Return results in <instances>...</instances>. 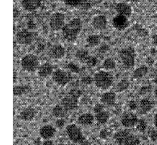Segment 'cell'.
<instances>
[{
    "label": "cell",
    "mask_w": 157,
    "mask_h": 145,
    "mask_svg": "<svg viewBox=\"0 0 157 145\" xmlns=\"http://www.w3.org/2000/svg\"><path fill=\"white\" fill-rule=\"evenodd\" d=\"M82 29V21L78 18H75L65 24L62 28L63 37L69 42L76 40L78 35Z\"/></svg>",
    "instance_id": "cell-1"
},
{
    "label": "cell",
    "mask_w": 157,
    "mask_h": 145,
    "mask_svg": "<svg viewBox=\"0 0 157 145\" xmlns=\"http://www.w3.org/2000/svg\"><path fill=\"white\" fill-rule=\"evenodd\" d=\"M113 139L120 145H139V138L132 133L129 130H121L113 135Z\"/></svg>",
    "instance_id": "cell-2"
},
{
    "label": "cell",
    "mask_w": 157,
    "mask_h": 145,
    "mask_svg": "<svg viewBox=\"0 0 157 145\" xmlns=\"http://www.w3.org/2000/svg\"><path fill=\"white\" fill-rule=\"evenodd\" d=\"M66 133L69 139L74 143L80 145H91L84 137L81 129L74 124H70L66 127Z\"/></svg>",
    "instance_id": "cell-3"
},
{
    "label": "cell",
    "mask_w": 157,
    "mask_h": 145,
    "mask_svg": "<svg viewBox=\"0 0 157 145\" xmlns=\"http://www.w3.org/2000/svg\"><path fill=\"white\" fill-rule=\"evenodd\" d=\"M95 86L102 90L108 89L113 83V78L112 75L106 70H99L94 75Z\"/></svg>",
    "instance_id": "cell-4"
},
{
    "label": "cell",
    "mask_w": 157,
    "mask_h": 145,
    "mask_svg": "<svg viewBox=\"0 0 157 145\" xmlns=\"http://www.w3.org/2000/svg\"><path fill=\"white\" fill-rule=\"evenodd\" d=\"M21 67L22 69L27 72L33 73L37 70L39 67V59L34 54L29 53L23 56L21 59Z\"/></svg>",
    "instance_id": "cell-5"
},
{
    "label": "cell",
    "mask_w": 157,
    "mask_h": 145,
    "mask_svg": "<svg viewBox=\"0 0 157 145\" xmlns=\"http://www.w3.org/2000/svg\"><path fill=\"white\" fill-rule=\"evenodd\" d=\"M118 56L123 65L126 68L130 69L133 67L135 64L136 53L132 47L128 46L120 50Z\"/></svg>",
    "instance_id": "cell-6"
},
{
    "label": "cell",
    "mask_w": 157,
    "mask_h": 145,
    "mask_svg": "<svg viewBox=\"0 0 157 145\" xmlns=\"http://www.w3.org/2000/svg\"><path fill=\"white\" fill-rule=\"evenodd\" d=\"M76 58L83 64L88 67H94L97 63L96 58L90 54L88 51L84 49H80L75 53Z\"/></svg>",
    "instance_id": "cell-7"
},
{
    "label": "cell",
    "mask_w": 157,
    "mask_h": 145,
    "mask_svg": "<svg viewBox=\"0 0 157 145\" xmlns=\"http://www.w3.org/2000/svg\"><path fill=\"white\" fill-rule=\"evenodd\" d=\"M52 78L56 84L61 86H64L67 84L71 79L69 73L61 69L55 70L52 75Z\"/></svg>",
    "instance_id": "cell-8"
},
{
    "label": "cell",
    "mask_w": 157,
    "mask_h": 145,
    "mask_svg": "<svg viewBox=\"0 0 157 145\" xmlns=\"http://www.w3.org/2000/svg\"><path fill=\"white\" fill-rule=\"evenodd\" d=\"M64 15L60 12H56L52 15L49 21L50 29L53 31L62 29L64 24Z\"/></svg>",
    "instance_id": "cell-9"
},
{
    "label": "cell",
    "mask_w": 157,
    "mask_h": 145,
    "mask_svg": "<svg viewBox=\"0 0 157 145\" xmlns=\"http://www.w3.org/2000/svg\"><path fill=\"white\" fill-rule=\"evenodd\" d=\"M36 35L34 32L29 31L28 29H22L17 32L16 39L21 45H29L33 42Z\"/></svg>",
    "instance_id": "cell-10"
},
{
    "label": "cell",
    "mask_w": 157,
    "mask_h": 145,
    "mask_svg": "<svg viewBox=\"0 0 157 145\" xmlns=\"http://www.w3.org/2000/svg\"><path fill=\"white\" fill-rule=\"evenodd\" d=\"M139 121L137 116L132 112H126L121 116L120 122L121 125L126 128H131L136 125Z\"/></svg>",
    "instance_id": "cell-11"
},
{
    "label": "cell",
    "mask_w": 157,
    "mask_h": 145,
    "mask_svg": "<svg viewBox=\"0 0 157 145\" xmlns=\"http://www.w3.org/2000/svg\"><path fill=\"white\" fill-rule=\"evenodd\" d=\"M66 54L64 47L60 44L53 45L48 50V54L50 58L55 59H61Z\"/></svg>",
    "instance_id": "cell-12"
},
{
    "label": "cell",
    "mask_w": 157,
    "mask_h": 145,
    "mask_svg": "<svg viewBox=\"0 0 157 145\" xmlns=\"http://www.w3.org/2000/svg\"><path fill=\"white\" fill-rule=\"evenodd\" d=\"M129 24V20L128 17L121 15H118L115 16L112 20V25L113 26L119 31H123L128 27Z\"/></svg>",
    "instance_id": "cell-13"
},
{
    "label": "cell",
    "mask_w": 157,
    "mask_h": 145,
    "mask_svg": "<svg viewBox=\"0 0 157 145\" xmlns=\"http://www.w3.org/2000/svg\"><path fill=\"white\" fill-rule=\"evenodd\" d=\"M78 100L76 99L69 95L63 97L61 100L60 104L63 106V108L67 111H71L76 109L78 106Z\"/></svg>",
    "instance_id": "cell-14"
},
{
    "label": "cell",
    "mask_w": 157,
    "mask_h": 145,
    "mask_svg": "<svg viewBox=\"0 0 157 145\" xmlns=\"http://www.w3.org/2000/svg\"><path fill=\"white\" fill-rule=\"evenodd\" d=\"M39 133L40 138L43 139H50L55 135L56 129L53 125L46 124L40 128Z\"/></svg>",
    "instance_id": "cell-15"
},
{
    "label": "cell",
    "mask_w": 157,
    "mask_h": 145,
    "mask_svg": "<svg viewBox=\"0 0 157 145\" xmlns=\"http://www.w3.org/2000/svg\"><path fill=\"white\" fill-rule=\"evenodd\" d=\"M53 72V67L52 64L48 62H45L39 65L37 69L38 76L40 78H45L52 75Z\"/></svg>",
    "instance_id": "cell-16"
},
{
    "label": "cell",
    "mask_w": 157,
    "mask_h": 145,
    "mask_svg": "<svg viewBox=\"0 0 157 145\" xmlns=\"http://www.w3.org/2000/svg\"><path fill=\"white\" fill-rule=\"evenodd\" d=\"M100 101L104 105L113 106L116 102V94L114 92H105L101 95Z\"/></svg>",
    "instance_id": "cell-17"
},
{
    "label": "cell",
    "mask_w": 157,
    "mask_h": 145,
    "mask_svg": "<svg viewBox=\"0 0 157 145\" xmlns=\"http://www.w3.org/2000/svg\"><path fill=\"white\" fill-rule=\"evenodd\" d=\"M107 18L105 16L99 15L94 17L92 20V26L97 30H104L107 26Z\"/></svg>",
    "instance_id": "cell-18"
},
{
    "label": "cell",
    "mask_w": 157,
    "mask_h": 145,
    "mask_svg": "<svg viewBox=\"0 0 157 145\" xmlns=\"http://www.w3.org/2000/svg\"><path fill=\"white\" fill-rule=\"evenodd\" d=\"M115 9L119 15H124L128 18L130 17L132 13L131 6L125 2H119L117 4Z\"/></svg>",
    "instance_id": "cell-19"
},
{
    "label": "cell",
    "mask_w": 157,
    "mask_h": 145,
    "mask_svg": "<svg viewBox=\"0 0 157 145\" xmlns=\"http://www.w3.org/2000/svg\"><path fill=\"white\" fill-rule=\"evenodd\" d=\"M40 0H21V4L23 8L29 12L37 9L40 6Z\"/></svg>",
    "instance_id": "cell-20"
},
{
    "label": "cell",
    "mask_w": 157,
    "mask_h": 145,
    "mask_svg": "<svg viewBox=\"0 0 157 145\" xmlns=\"http://www.w3.org/2000/svg\"><path fill=\"white\" fill-rule=\"evenodd\" d=\"M36 116V111L32 107H26L23 109L19 114L20 119L25 121H32Z\"/></svg>",
    "instance_id": "cell-21"
},
{
    "label": "cell",
    "mask_w": 157,
    "mask_h": 145,
    "mask_svg": "<svg viewBox=\"0 0 157 145\" xmlns=\"http://www.w3.org/2000/svg\"><path fill=\"white\" fill-rule=\"evenodd\" d=\"M94 120V116L90 113H85L80 115L77 118V123L80 125L86 126L91 125Z\"/></svg>",
    "instance_id": "cell-22"
},
{
    "label": "cell",
    "mask_w": 157,
    "mask_h": 145,
    "mask_svg": "<svg viewBox=\"0 0 157 145\" xmlns=\"http://www.w3.org/2000/svg\"><path fill=\"white\" fill-rule=\"evenodd\" d=\"M153 106V102L148 98H143L139 102V110L141 114H146L149 112Z\"/></svg>",
    "instance_id": "cell-23"
},
{
    "label": "cell",
    "mask_w": 157,
    "mask_h": 145,
    "mask_svg": "<svg viewBox=\"0 0 157 145\" xmlns=\"http://www.w3.org/2000/svg\"><path fill=\"white\" fill-rule=\"evenodd\" d=\"M31 89L29 85H16L13 86V94L14 96L21 97L30 92Z\"/></svg>",
    "instance_id": "cell-24"
},
{
    "label": "cell",
    "mask_w": 157,
    "mask_h": 145,
    "mask_svg": "<svg viewBox=\"0 0 157 145\" xmlns=\"http://www.w3.org/2000/svg\"><path fill=\"white\" fill-rule=\"evenodd\" d=\"M67 111L63 108V106L61 104L56 105L52 110V115L58 119V118H64L66 114Z\"/></svg>",
    "instance_id": "cell-25"
},
{
    "label": "cell",
    "mask_w": 157,
    "mask_h": 145,
    "mask_svg": "<svg viewBox=\"0 0 157 145\" xmlns=\"http://www.w3.org/2000/svg\"><path fill=\"white\" fill-rule=\"evenodd\" d=\"M148 73V68L146 65H141L136 69L132 73V76L134 78H141L147 75Z\"/></svg>",
    "instance_id": "cell-26"
},
{
    "label": "cell",
    "mask_w": 157,
    "mask_h": 145,
    "mask_svg": "<svg viewBox=\"0 0 157 145\" xmlns=\"http://www.w3.org/2000/svg\"><path fill=\"white\" fill-rule=\"evenodd\" d=\"M109 113L105 110L95 114V119L96 121L101 124H104L107 123L109 119Z\"/></svg>",
    "instance_id": "cell-27"
},
{
    "label": "cell",
    "mask_w": 157,
    "mask_h": 145,
    "mask_svg": "<svg viewBox=\"0 0 157 145\" xmlns=\"http://www.w3.org/2000/svg\"><path fill=\"white\" fill-rule=\"evenodd\" d=\"M86 41L89 46L94 47L99 44L101 42V38L98 35L91 34L87 37Z\"/></svg>",
    "instance_id": "cell-28"
},
{
    "label": "cell",
    "mask_w": 157,
    "mask_h": 145,
    "mask_svg": "<svg viewBox=\"0 0 157 145\" xmlns=\"http://www.w3.org/2000/svg\"><path fill=\"white\" fill-rule=\"evenodd\" d=\"M102 67L105 70H113L116 67V62L113 59L111 58H107L103 61Z\"/></svg>",
    "instance_id": "cell-29"
},
{
    "label": "cell",
    "mask_w": 157,
    "mask_h": 145,
    "mask_svg": "<svg viewBox=\"0 0 157 145\" xmlns=\"http://www.w3.org/2000/svg\"><path fill=\"white\" fill-rule=\"evenodd\" d=\"M129 86V82L126 79H122L117 84L116 90L118 92H123L126 90Z\"/></svg>",
    "instance_id": "cell-30"
},
{
    "label": "cell",
    "mask_w": 157,
    "mask_h": 145,
    "mask_svg": "<svg viewBox=\"0 0 157 145\" xmlns=\"http://www.w3.org/2000/svg\"><path fill=\"white\" fill-rule=\"evenodd\" d=\"M66 5L71 7H78L84 4L85 0H64Z\"/></svg>",
    "instance_id": "cell-31"
},
{
    "label": "cell",
    "mask_w": 157,
    "mask_h": 145,
    "mask_svg": "<svg viewBox=\"0 0 157 145\" xmlns=\"http://www.w3.org/2000/svg\"><path fill=\"white\" fill-rule=\"evenodd\" d=\"M147 127V121L144 119H139L137 124H136V128L140 132H144L146 130Z\"/></svg>",
    "instance_id": "cell-32"
},
{
    "label": "cell",
    "mask_w": 157,
    "mask_h": 145,
    "mask_svg": "<svg viewBox=\"0 0 157 145\" xmlns=\"http://www.w3.org/2000/svg\"><path fill=\"white\" fill-rule=\"evenodd\" d=\"M68 95L76 99H78L81 97L82 95V92L80 89H77V88H72L71 89L69 92H68Z\"/></svg>",
    "instance_id": "cell-33"
},
{
    "label": "cell",
    "mask_w": 157,
    "mask_h": 145,
    "mask_svg": "<svg viewBox=\"0 0 157 145\" xmlns=\"http://www.w3.org/2000/svg\"><path fill=\"white\" fill-rule=\"evenodd\" d=\"M93 81H94V79L91 76L88 75L83 76L81 79V82L85 84H90L93 83Z\"/></svg>",
    "instance_id": "cell-34"
},
{
    "label": "cell",
    "mask_w": 157,
    "mask_h": 145,
    "mask_svg": "<svg viewBox=\"0 0 157 145\" xmlns=\"http://www.w3.org/2000/svg\"><path fill=\"white\" fill-rule=\"evenodd\" d=\"M104 110V105L101 103H97L93 107V111L94 113H97L99 112H101Z\"/></svg>",
    "instance_id": "cell-35"
},
{
    "label": "cell",
    "mask_w": 157,
    "mask_h": 145,
    "mask_svg": "<svg viewBox=\"0 0 157 145\" xmlns=\"http://www.w3.org/2000/svg\"><path fill=\"white\" fill-rule=\"evenodd\" d=\"M65 124V121L63 118H58L55 121V125L58 128H61Z\"/></svg>",
    "instance_id": "cell-36"
},
{
    "label": "cell",
    "mask_w": 157,
    "mask_h": 145,
    "mask_svg": "<svg viewBox=\"0 0 157 145\" xmlns=\"http://www.w3.org/2000/svg\"><path fill=\"white\" fill-rule=\"evenodd\" d=\"M149 136L151 138V139L152 141H156L157 139V132L154 130H151L149 132Z\"/></svg>",
    "instance_id": "cell-37"
},
{
    "label": "cell",
    "mask_w": 157,
    "mask_h": 145,
    "mask_svg": "<svg viewBox=\"0 0 157 145\" xmlns=\"http://www.w3.org/2000/svg\"><path fill=\"white\" fill-rule=\"evenodd\" d=\"M150 90V87L149 86H144L142 87L140 91H139V94H145L147 92H148Z\"/></svg>",
    "instance_id": "cell-38"
},
{
    "label": "cell",
    "mask_w": 157,
    "mask_h": 145,
    "mask_svg": "<svg viewBox=\"0 0 157 145\" xmlns=\"http://www.w3.org/2000/svg\"><path fill=\"white\" fill-rule=\"evenodd\" d=\"M108 135V132L107 131L105 130V129H102L101 132H100V133H99V136L100 138H101L102 139H105L107 138Z\"/></svg>",
    "instance_id": "cell-39"
},
{
    "label": "cell",
    "mask_w": 157,
    "mask_h": 145,
    "mask_svg": "<svg viewBox=\"0 0 157 145\" xmlns=\"http://www.w3.org/2000/svg\"><path fill=\"white\" fill-rule=\"evenodd\" d=\"M68 67L74 72L75 73H78L79 72V69L74 64H69L68 65Z\"/></svg>",
    "instance_id": "cell-40"
},
{
    "label": "cell",
    "mask_w": 157,
    "mask_h": 145,
    "mask_svg": "<svg viewBox=\"0 0 157 145\" xmlns=\"http://www.w3.org/2000/svg\"><path fill=\"white\" fill-rule=\"evenodd\" d=\"M129 107L131 110H135L137 108V104H136V102H134V100L129 102Z\"/></svg>",
    "instance_id": "cell-41"
},
{
    "label": "cell",
    "mask_w": 157,
    "mask_h": 145,
    "mask_svg": "<svg viewBox=\"0 0 157 145\" xmlns=\"http://www.w3.org/2000/svg\"><path fill=\"white\" fill-rule=\"evenodd\" d=\"M109 46L104 45L101 46V48H99V51L101 53H104V52H106L107 50H109Z\"/></svg>",
    "instance_id": "cell-42"
},
{
    "label": "cell",
    "mask_w": 157,
    "mask_h": 145,
    "mask_svg": "<svg viewBox=\"0 0 157 145\" xmlns=\"http://www.w3.org/2000/svg\"><path fill=\"white\" fill-rule=\"evenodd\" d=\"M42 145H53V141L50 139H45L43 142Z\"/></svg>",
    "instance_id": "cell-43"
},
{
    "label": "cell",
    "mask_w": 157,
    "mask_h": 145,
    "mask_svg": "<svg viewBox=\"0 0 157 145\" xmlns=\"http://www.w3.org/2000/svg\"><path fill=\"white\" fill-rule=\"evenodd\" d=\"M153 123H154V125L155 127L157 128V110L154 116V119H153Z\"/></svg>",
    "instance_id": "cell-44"
},
{
    "label": "cell",
    "mask_w": 157,
    "mask_h": 145,
    "mask_svg": "<svg viewBox=\"0 0 157 145\" xmlns=\"http://www.w3.org/2000/svg\"><path fill=\"white\" fill-rule=\"evenodd\" d=\"M154 95L157 99V86L155 87V89L154 90Z\"/></svg>",
    "instance_id": "cell-45"
},
{
    "label": "cell",
    "mask_w": 157,
    "mask_h": 145,
    "mask_svg": "<svg viewBox=\"0 0 157 145\" xmlns=\"http://www.w3.org/2000/svg\"><path fill=\"white\" fill-rule=\"evenodd\" d=\"M154 83H156V84H157V75H156L155 78H154Z\"/></svg>",
    "instance_id": "cell-46"
},
{
    "label": "cell",
    "mask_w": 157,
    "mask_h": 145,
    "mask_svg": "<svg viewBox=\"0 0 157 145\" xmlns=\"http://www.w3.org/2000/svg\"><path fill=\"white\" fill-rule=\"evenodd\" d=\"M129 1H131V2H137V1H139V0H129Z\"/></svg>",
    "instance_id": "cell-47"
},
{
    "label": "cell",
    "mask_w": 157,
    "mask_h": 145,
    "mask_svg": "<svg viewBox=\"0 0 157 145\" xmlns=\"http://www.w3.org/2000/svg\"><path fill=\"white\" fill-rule=\"evenodd\" d=\"M155 45H156V46H157V39H156V40H155Z\"/></svg>",
    "instance_id": "cell-48"
},
{
    "label": "cell",
    "mask_w": 157,
    "mask_h": 145,
    "mask_svg": "<svg viewBox=\"0 0 157 145\" xmlns=\"http://www.w3.org/2000/svg\"><path fill=\"white\" fill-rule=\"evenodd\" d=\"M57 145H64V144H57Z\"/></svg>",
    "instance_id": "cell-49"
}]
</instances>
